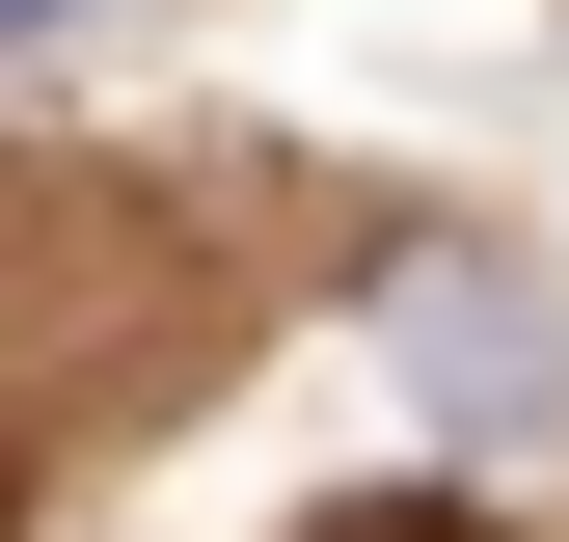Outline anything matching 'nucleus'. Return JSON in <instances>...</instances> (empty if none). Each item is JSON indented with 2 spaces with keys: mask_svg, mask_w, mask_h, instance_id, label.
<instances>
[{
  "mask_svg": "<svg viewBox=\"0 0 569 542\" xmlns=\"http://www.w3.org/2000/svg\"><path fill=\"white\" fill-rule=\"evenodd\" d=\"M54 28H82V0H0V54H54Z\"/></svg>",
  "mask_w": 569,
  "mask_h": 542,
  "instance_id": "obj_2",
  "label": "nucleus"
},
{
  "mask_svg": "<svg viewBox=\"0 0 569 542\" xmlns=\"http://www.w3.org/2000/svg\"><path fill=\"white\" fill-rule=\"evenodd\" d=\"M380 380H407V434H542V406H569V325H542L516 244H407L380 271Z\"/></svg>",
  "mask_w": 569,
  "mask_h": 542,
  "instance_id": "obj_1",
  "label": "nucleus"
},
{
  "mask_svg": "<svg viewBox=\"0 0 569 542\" xmlns=\"http://www.w3.org/2000/svg\"><path fill=\"white\" fill-rule=\"evenodd\" d=\"M352 542H407V515H352Z\"/></svg>",
  "mask_w": 569,
  "mask_h": 542,
  "instance_id": "obj_3",
  "label": "nucleus"
}]
</instances>
